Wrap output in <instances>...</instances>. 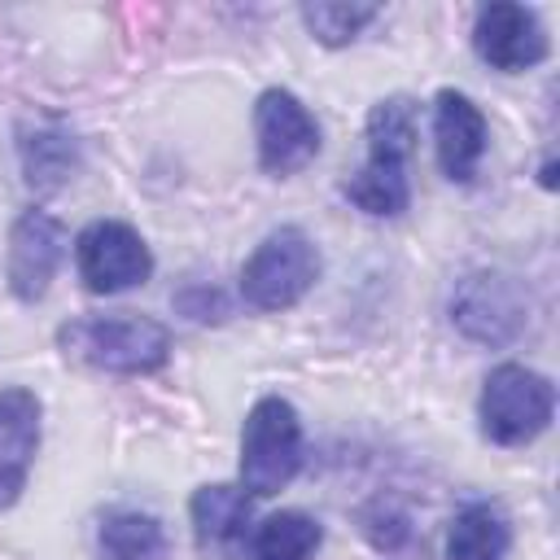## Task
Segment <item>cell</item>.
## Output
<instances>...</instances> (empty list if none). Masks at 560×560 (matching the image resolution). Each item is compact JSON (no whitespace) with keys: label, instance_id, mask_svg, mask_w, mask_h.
<instances>
[{"label":"cell","instance_id":"obj_1","mask_svg":"<svg viewBox=\"0 0 560 560\" xmlns=\"http://www.w3.org/2000/svg\"><path fill=\"white\" fill-rule=\"evenodd\" d=\"M57 341L70 359L122 376L158 372L171 354V332L144 315H83L70 319L57 332Z\"/></svg>","mask_w":560,"mask_h":560},{"label":"cell","instance_id":"obj_2","mask_svg":"<svg viewBox=\"0 0 560 560\" xmlns=\"http://www.w3.org/2000/svg\"><path fill=\"white\" fill-rule=\"evenodd\" d=\"M302 468V420L284 398H258L241 433V490L276 494Z\"/></svg>","mask_w":560,"mask_h":560},{"label":"cell","instance_id":"obj_3","mask_svg":"<svg viewBox=\"0 0 560 560\" xmlns=\"http://www.w3.org/2000/svg\"><path fill=\"white\" fill-rule=\"evenodd\" d=\"M556 411V385L521 363H503L486 376L477 416H481V433L499 446H521L534 442Z\"/></svg>","mask_w":560,"mask_h":560},{"label":"cell","instance_id":"obj_4","mask_svg":"<svg viewBox=\"0 0 560 560\" xmlns=\"http://www.w3.org/2000/svg\"><path fill=\"white\" fill-rule=\"evenodd\" d=\"M319 280V249L302 228L271 232L241 267V293L254 311H289Z\"/></svg>","mask_w":560,"mask_h":560},{"label":"cell","instance_id":"obj_5","mask_svg":"<svg viewBox=\"0 0 560 560\" xmlns=\"http://www.w3.org/2000/svg\"><path fill=\"white\" fill-rule=\"evenodd\" d=\"M74 262L79 276L92 293H122L149 280L153 271V254L144 245V236L118 219H96L79 232L74 241Z\"/></svg>","mask_w":560,"mask_h":560},{"label":"cell","instance_id":"obj_6","mask_svg":"<svg viewBox=\"0 0 560 560\" xmlns=\"http://www.w3.org/2000/svg\"><path fill=\"white\" fill-rule=\"evenodd\" d=\"M254 136L258 162L271 175H293L319 153V122L315 114L284 88H267L254 105Z\"/></svg>","mask_w":560,"mask_h":560},{"label":"cell","instance_id":"obj_7","mask_svg":"<svg viewBox=\"0 0 560 560\" xmlns=\"http://www.w3.org/2000/svg\"><path fill=\"white\" fill-rule=\"evenodd\" d=\"M472 44L481 52V61H490L494 70H529L547 57V31L538 22L534 9L525 4H490L477 13L472 26Z\"/></svg>","mask_w":560,"mask_h":560},{"label":"cell","instance_id":"obj_8","mask_svg":"<svg viewBox=\"0 0 560 560\" xmlns=\"http://www.w3.org/2000/svg\"><path fill=\"white\" fill-rule=\"evenodd\" d=\"M61 254H66V228L44 210H26L9 232V289L22 302L44 298L48 280L61 267Z\"/></svg>","mask_w":560,"mask_h":560},{"label":"cell","instance_id":"obj_9","mask_svg":"<svg viewBox=\"0 0 560 560\" xmlns=\"http://www.w3.org/2000/svg\"><path fill=\"white\" fill-rule=\"evenodd\" d=\"M433 149H438V166L446 171V179H459V184L472 179L486 153V118L455 88H442L433 101Z\"/></svg>","mask_w":560,"mask_h":560},{"label":"cell","instance_id":"obj_10","mask_svg":"<svg viewBox=\"0 0 560 560\" xmlns=\"http://www.w3.org/2000/svg\"><path fill=\"white\" fill-rule=\"evenodd\" d=\"M39 446V398L31 389H0V508L18 503Z\"/></svg>","mask_w":560,"mask_h":560},{"label":"cell","instance_id":"obj_11","mask_svg":"<svg viewBox=\"0 0 560 560\" xmlns=\"http://www.w3.org/2000/svg\"><path fill=\"white\" fill-rule=\"evenodd\" d=\"M455 319L481 337V341H508L521 328V302L516 289L503 276H477L455 302Z\"/></svg>","mask_w":560,"mask_h":560},{"label":"cell","instance_id":"obj_12","mask_svg":"<svg viewBox=\"0 0 560 560\" xmlns=\"http://www.w3.org/2000/svg\"><path fill=\"white\" fill-rule=\"evenodd\" d=\"M508 547H512L508 516L490 503L464 508L446 534V560H503Z\"/></svg>","mask_w":560,"mask_h":560},{"label":"cell","instance_id":"obj_13","mask_svg":"<svg viewBox=\"0 0 560 560\" xmlns=\"http://www.w3.org/2000/svg\"><path fill=\"white\" fill-rule=\"evenodd\" d=\"M416 144V105L407 96H385L368 114V162L407 166Z\"/></svg>","mask_w":560,"mask_h":560},{"label":"cell","instance_id":"obj_14","mask_svg":"<svg viewBox=\"0 0 560 560\" xmlns=\"http://www.w3.org/2000/svg\"><path fill=\"white\" fill-rule=\"evenodd\" d=\"M249 521V494L241 486H201L192 494V529L201 542L223 547L245 534Z\"/></svg>","mask_w":560,"mask_h":560},{"label":"cell","instance_id":"obj_15","mask_svg":"<svg viewBox=\"0 0 560 560\" xmlns=\"http://www.w3.org/2000/svg\"><path fill=\"white\" fill-rule=\"evenodd\" d=\"M324 542V529L306 512H276L254 534V560H311Z\"/></svg>","mask_w":560,"mask_h":560},{"label":"cell","instance_id":"obj_16","mask_svg":"<svg viewBox=\"0 0 560 560\" xmlns=\"http://www.w3.org/2000/svg\"><path fill=\"white\" fill-rule=\"evenodd\" d=\"M346 197H350L363 214H402L407 201H411L407 166H376V162H363V166L346 179Z\"/></svg>","mask_w":560,"mask_h":560},{"label":"cell","instance_id":"obj_17","mask_svg":"<svg viewBox=\"0 0 560 560\" xmlns=\"http://www.w3.org/2000/svg\"><path fill=\"white\" fill-rule=\"evenodd\" d=\"M96 538L105 560H153L162 551V525L144 512H109Z\"/></svg>","mask_w":560,"mask_h":560},{"label":"cell","instance_id":"obj_18","mask_svg":"<svg viewBox=\"0 0 560 560\" xmlns=\"http://www.w3.org/2000/svg\"><path fill=\"white\" fill-rule=\"evenodd\" d=\"M376 18V4H306L302 9V22L311 26V35L328 48L337 44H350L368 22Z\"/></svg>","mask_w":560,"mask_h":560},{"label":"cell","instance_id":"obj_19","mask_svg":"<svg viewBox=\"0 0 560 560\" xmlns=\"http://www.w3.org/2000/svg\"><path fill=\"white\" fill-rule=\"evenodd\" d=\"M22 158H26V179L31 184H57L61 175H70L74 144L66 136H35V144L22 140Z\"/></svg>","mask_w":560,"mask_h":560},{"label":"cell","instance_id":"obj_20","mask_svg":"<svg viewBox=\"0 0 560 560\" xmlns=\"http://www.w3.org/2000/svg\"><path fill=\"white\" fill-rule=\"evenodd\" d=\"M542 184H547V188L556 184V162H547V166H542Z\"/></svg>","mask_w":560,"mask_h":560}]
</instances>
